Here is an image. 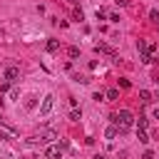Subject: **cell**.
<instances>
[{"instance_id": "cell-11", "label": "cell", "mask_w": 159, "mask_h": 159, "mask_svg": "<svg viewBox=\"0 0 159 159\" xmlns=\"http://www.w3.org/2000/svg\"><path fill=\"white\" fill-rule=\"evenodd\" d=\"M137 139H139L142 144H147V142H149V134H147L144 129H137Z\"/></svg>"}, {"instance_id": "cell-12", "label": "cell", "mask_w": 159, "mask_h": 159, "mask_svg": "<svg viewBox=\"0 0 159 159\" xmlns=\"http://www.w3.org/2000/svg\"><path fill=\"white\" fill-rule=\"evenodd\" d=\"M57 47H60L57 40H47V52H57Z\"/></svg>"}, {"instance_id": "cell-13", "label": "cell", "mask_w": 159, "mask_h": 159, "mask_svg": "<svg viewBox=\"0 0 159 159\" xmlns=\"http://www.w3.org/2000/svg\"><path fill=\"white\" fill-rule=\"evenodd\" d=\"M70 119H72V122H80V119H82V112H80V109H72V112H70Z\"/></svg>"}, {"instance_id": "cell-9", "label": "cell", "mask_w": 159, "mask_h": 159, "mask_svg": "<svg viewBox=\"0 0 159 159\" xmlns=\"http://www.w3.org/2000/svg\"><path fill=\"white\" fill-rule=\"evenodd\" d=\"M117 97H119V89H107V92H104V99H109V102L117 99Z\"/></svg>"}, {"instance_id": "cell-6", "label": "cell", "mask_w": 159, "mask_h": 159, "mask_svg": "<svg viewBox=\"0 0 159 159\" xmlns=\"http://www.w3.org/2000/svg\"><path fill=\"white\" fill-rule=\"evenodd\" d=\"M20 77V67H7L5 70V82H15Z\"/></svg>"}, {"instance_id": "cell-23", "label": "cell", "mask_w": 159, "mask_h": 159, "mask_svg": "<svg viewBox=\"0 0 159 159\" xmlns=\"http://www.w3.org/2000/svg\"><path fill=\"white\" fill-rule=\"evenodd\" d=\"M117 5H127V0H117Z\"/></svg>"}, {"instance_id": "cell-21", "label": "cell", "mask_w": 159, "mask_h": 159, "mask_svg": "<svg viewBox=\"0 0 159 159\" xmlns=\"http://www.w3.org/2000/svg\"><path fill=\"white\" fill-rule=\"evenodd\" d=\"M119 87L122 89H129V80H119Z\"/></svg>"}, {"instance_id": "cell-5", "label": "cell", "mask_w": 159, "mask_h": 159, "mask_svg": "<svg viewBox=\"0 0 159 159\" xmlns=\"http://www.w3.org/2000/svg\"><path fill=\"white\" fill-rule=\"evenodd\" d=\"M62 157V149L57 147V144H50L47 149H45V159H60Z\"/></svg>"}, {"instance_id": "cell-17", "label": "cell", "mask_w": 159, "mask_h": 159, "mask_svg": "<svg viewBox=\"0 0 159 159\" xmlns=\"http://www.w3.org/2000/svg\"><path fill=\"white\" fill-rule=\"evenodd\" d=\"M149 17H152V20L159 25V10H149Z\"/></svg>"}, {"instance_id": "cell-20", "label": "cell", "mask_w": 159, "mask_h": 159, "mask_svg": "<svg viewBox=\"0 0 159 159\" xmlns=\"http://www.w3.org/2000/svg\"><path fill=\"white\" fill-rule=\"evenodd\" d=\"M35 99H37V97H27V102H25V107H27V109H32V107H35Z\"/></svg>"}, {"instance_id": "cell-2", "label": "cell", "mask_w": 159, "mask_h": 159, "mask_svg": "<svg viewBox=\"0 0 159 159\" xmlns=\"http://www.w3.org/2000/svg\"><path fill=\"white\" fill-rule=\"evenodd\" d=\"M50 139H57V132L55 129H40V132L32 134V142H40V144H45Z\"/></svg>"}, {"instance_id": "cell-10", "label": "cell", "mask_w": 159, "mask_h": 159, "mask_svg": "<svg viewBox=\"0 0 159 159\" xmlns=\"http://www.w3.org/2000/svg\"><path fill=\"white\" fill-rule=\"evenodd\" d=\"M117 132H119V129H117V127L112 124V127H107V132H104V137H107V139H114V137H117Z\"/></svg>"}, {"instance_id": "cell-1", "label": "cell", "mask_w": 159, "mask_h": 159, "mask_svg": "<svg viewBox=\"0 0 159 159\" xmlns=\"http://www.w3.org/2000/svg\"><path fill=\"white\" fill-rule=\"evenodd\" d=\"M112 122H114V127H117L119 132H127V129L134 124V114H132L129 109H119L117 114H112Z\"/></svg>"}, {"instance_id": "cell-4", "label": "cell", "mask_w": 159, "mask_h": 159, "mask_svg": "<svg viewBox=\"0 0 159 159\" xmlns=\"http://www.w3.org/2000/svg\"><path fill=\"white\" fill-rule=\"evenodd\" d=\"M0 139H17V132L12 127H7L5 122H0Z\"/></svg>"}, {"instance_id": "cell-18", "label": "cell", "mask_w": 159, "mask_h": 159, "mask_svg": "<svg viewBox=\"0 0 159 159\" xmlns=\"http://www.w3.org/2000/svg\"><path fill=\"white\" fill-rule=\"evenodd\" d=\"M67 55H70V57H80V50H77V47H70Z\"/></svg>"}, {"instance_id": "cell-25", "label": "cell", "mask_w": 159, "mask_h": 159, "mask_svg": "<svg viewBox=\"0 0 159 159\" xmlns=\"http://www.w3.org/2000/svg\"><path fill=\"white\" fill-rule=\"evenodd\" d=\"M0 122H2V114H0Z\"/></svg>"}, {"instance_id": "cell-15", "label": "cell", "mask_w": 159, "mask_h": 159, "mask_svg": "<svg viewBox=\"0 0 159 159\" xmlns=\"http://www.w3.org/2000/svg\"><path fill=\"white\" fill-rule=\"evenodd\" d=\"M139 60H142L144 65H149V62H152V55H149V52H142V57H139Z\"/></svg>"}, {"instance_id": "cell-8", "label": "cell", "mask_w": 159, "mask_h": 159, "mask_svg": "<svg viewBox=\"0 0 159 159\" xmlns=\"http://www.w3.org/2000/svg\"><path fill=\"white\" fill-rule=\"evenodd\" d=\"M94 50H97V52H104V55H114V50H112L109 45H94Z\"/></svg>"}, {"instance_id": "cell-16", "label": "cell", "mask_w": 159, "mask_h": 159, "mask_svg": "<svg viewBox=\"0 0 159 159\" xmlns=\"http://www.w3.org/2000/svg\"><path fill=\"white\" fill-rule=\"evenodd\" d=\"M144 127H147V117H139L137 119V129H144Z\"/></svg>"}, {"instance_id": "cell-3", "label": "cell", "mask_w": 159, "mask_h": 159, "mask_svg": "<svg viewBox=\"0 0 159 159\" xmlns=\"http://www.w3.org/2000/svg\"><path fill=\"white\" fill-rule=\"evenodd\" d=\"M52 104H55V97H52V94H47V97L42 99V107H40V117H47V114L52 112Z\"/></svg>"}, {"instance_id": "cell-22", "label": "cell", "mask_w": 159, "mask_h": 159, "mask_svg": "<svg viewBox=\"0 0 159 159\" xmlns=\"http://www.w3.org/2000/svg\"><path fill=\"white\" fill-rule=\"evenodd\" d=\"M142 159H154V154H152V152H144V154H142Z\"/></svg>"}, {"instance_id": "cell-14", "label": "cell", "mask_w": 159, "mask_h": 159, "mask_svg": "<svg viewBox=\"0 0 159 159\" xmlns=\"http://www.w3.org/2000/svg\"><path fill=\"white\" fill-rule=\"evenodd\" d=\"M104 17H109L107 10H104V7H97V20H104Z\"/></svg>"}, {"instance_id": "cell-7", "label": "cell", "mask_w": 159, "mask_h": 159, "mask_svg": "<svg viewBox=\"0 0 159 159\" xmlns=\"http://www.w3.org/2000/svg\"><path fill=\"white\" fill-rule=\"evenodd\" d=\"M139 102H142V104H149V102H152V92H149V89H142V92H139Z\"/></svg>"}, {"instance_id": "cell-24", "label": "cell", "mask_w": 159, "mask_h": 159, "mask_svg": "<svg viewBox=\"0 0 159 159\" xmlns=\"http://www.w3.org/2000/svg\"><path fill=\"white\" fill-rule=\"evenodd\" d=\"M92 159H107V157H102V154H97V157H92Z\"/></svg>"}, {"instance_id": "cell-19", "label": "cell", "mask_w": 159, "mask_h": 159, "mask_svg": "<svg viewBox=\"0 0 159 159\" xmlns=\"http://www.w3.org/2000/svg\"><path fill=\"white\" fill-rule=\"evenodd\" d=\"M17 97H20V89L12 87V89H10V99H17Z\"/></svg>"}]
</instances>
